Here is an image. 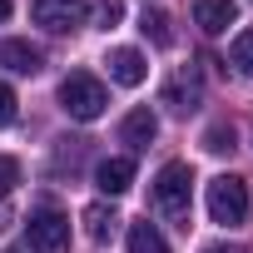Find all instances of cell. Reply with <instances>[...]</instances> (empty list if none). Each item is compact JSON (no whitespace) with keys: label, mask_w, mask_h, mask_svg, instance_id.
<instances>
[{"label":"cell","mask_w":253,"mask_h":253,"mask_svg":"<svg viewBox=\"0 0 253 253\" xmlns=\"http://www.w3.org/2000/svg\"><path fill=\"white\" fill-rule=\"evenodd\" d=\"M154 209L169 218V223H179V228H189V209H194V169L189 164H164L159 174H154Z\"/></svg>","instance_id":"1"},{"label":"cell","mask_w":253,"mask_h":253,"mask_svg":"<svg viewBox=\"0 0 253 253\" xmlns=\"http://www.w3.org/2000/svg\"><path fill=\"white\" fill-rule=\"evenodd\" d=\"M104 104H109V89H104L94 75H84V70L65 75V84H60V109H65L70 119L89 124V119H99V114H104Z\"/></svg>","instance_id":"2"},{"label":"cell","mask_w":253,"mask_h":253,"mask_svg":"<svg viewBox=\"0 0 253 253\" xmlns=\"http://www.w3.org/2000/svg\"><path fill=\"white\" fill-rule=\"evenodd\" d=\"M209 218L213 223H228V228L248 218V184L238 174H218L209 184Z\"/></svg>","instance_id":"3"},{"label":"cell","mask_w":253,"mask_h":253,"mask_svg":"<svg viewBox=\"0 0 253 253\" xmlns=\"http://www.w3.org/2000/svg\"><path fill=\"white\" fill-rule=\"evenodd\" d=\"M30 15H35V25H45L50 35H70V30L84 25L89 0H30Z\"/></svg>","instance_id":"4"},{"label":"cell","mask_w":253,"mask_h":253,"mask_svg":"<svg viewBox=\"0 0 253 253\" xmlns=\"http://www.w3.org/2000/svg\"><path fill=\"white\" fill-rule=\"evenodd\" d=\"M30 253H70V218L60 209L30 213Z\"/></svg>","instance_id":"5"},{"label":"cell","mask_w":253,"mask_h":253,"mask_svg":"<svg viewBox=\"0 0 253 253\" xmlns=\"http://www.w3.org/2000/svg\"><path fill=\"white\" fill-rule=\"evenodd\" d=\"M194 25L204 35H223L228 25H238V5L233 0H194Z\"/></svg>","instance_id":"6"},{"label":"cell","mask_w":253,"mask_h":253,"mask_svg":"<svg viewBox=\"0 0 253 253\" xmlns=\"http://www.w3.org/2000/svg\"><path fill=\"white\" fill-rule=\"evenodd\" d=\"M104 65H109V80L114 84H144V75H149V65H144V55L139 50H129V45H124V50H109L104 55Z\"/></svg>","instance_id":"7"},{"label":"cell","mask_w":253,"mask_h":253,"mask_svg":"<svg viewBox=\"0 0 253 253\" xmlns=\"http://www.w3.org/2000/svg\"><path fill=\"white\" fill-rule=\"evenodd\" d=\"M154 134H159V119H154V109H129L124 114V124H119V139L129 144V149H149L154 144Z\"/></svg>","instance_id":"8"},{"label":"cell","mask_w":253,"mask_h":253,"mask_svg":"<svg viewBox=\"0 0 253 253\" xmlns=\"http://www.w3.org/2000/svg\"><path fill=\"white\" fill-rule=\"evenodd\" d=\"M94 184H99V194H109V199H119L124 189L134 184V159H124V154H114V159H104V164L94 169Z\"/></svg>","instance_id":"9"},{"label":"cell","mask_w":253,"mask_h":253,"mask_svg":"<svg viewBox=\"0 0 253 253\" xmlns=\"http://www.w3.org/2000/svg\"><path fill=\"white\" fill-rule=\"evenodd\" d=\"M0 65H5V70H15V75H40L45 55H40L30 40H0Z\"/></svg>","instance_id":"10"},{"label":"cell","mask_w":253,"mask_h":253,"mask_svg":"<svg viewBox=\"0 0 253 253\" xmlns=\"http://www.w3.org/2000/svg\"><path fill=\"white\" fill-rule=\"evenodd\" d=\"M114 228H119V213H114L109 204H89V209H84V233H89V243H109Z\"/></svg>","instance_id":"11"},{"label":"cell","mask_w":253,"mask_h":253,"mask_svg":"<svg viewBox=\"0 0 253 253\" xmlns=\"http://www.w3.org/2000/svg\"><path fill=\"white\" fill-rule=\"evenodd\" d=\"M164 104H169V109H179V114L199 109V80H189V75L169 80V89H164Z\"/></svg>","instance_id":"12"},{"label":"cell","mask_w":253,"mask_h":253,"mask_svg":"<svg viewBox=\"0 0 253 253\" xmlns=\"http://www.w3.org/2000/svg\"><path fill=\"white\" fill-rule=\"evenodd\" d=\"M129 253H169V243L154 223H129Z\"/></svg>","instance_id":"13"},{"label":"cell","mask_w":253,"mask_h":253,"mask_svg":"<svg viewBox=\"0 0 253 253\" xmlns=\"http://www.w3.org/2000/svg\"><path fill=\"white\" fill-rule=\"evenodd\" d=\"M139 30H144L159 50H164V45H174V30H169V15H164V10H144V15H139Z\"/></svg>","instance_id":"14"},{"label":"cell","mask_w":253,"mask_h":253,"mask_svg":"<svg viewBox=\"0 0 253 253\" xmlns=\"http://www.w3.org/2000/svg\"><path fill=\"white\" fill-rule=\"evenodd\" d=\"M228 65H233L238 75H248V80H253V30H238V35H233V50H228Z\"/></svg>","instance_id":"15"},{"label":"cell","mask_w":253,"mask_h":253,"mask_svg":"<svg viewBox=\"0 0 253 253\" xmlns=\"http://www.w3.org/2000/svg\"><path fill=\"white\" fill-rule=\"evenodd\" d=\"M233 139H238L233 124H213V129L204 134V149H209V154H233Z\"/></svg>","instance_id":"16"},{"label":"cell","mask_w":253,"mask_h":253,"mask_svg":"<svg viewBox=\"0 0 253 253\" xmlns=\"http://www.w3.org/2000/svg\"><path fill=\"white\" fill-rule=\"evenodd\" d=\"M94 15H99V30H114L124 20V0H94Z\"/></svg>","instance_id":"17"},{"label":"cell","mask_w":253,"mask_h":253,"mask_svg":"<svg viewBox=\"0 0 253 253\" xmlns=\"http://www.w3.org/2000/svg\"><path fill=\"white\" fill-rule=\"evenodd\" d=\"M15 184H20V164H15L10 154H0V199H5Z\"/></svg>","instance_id":"18"},{"label":"cell","mask_w":253,"mask_h":253,"mask_svg":"<svg viewBox=\"0 0 253 253\" xmlns=\"http://www.w3.org/2000/svg\"><path fill=\"white\" fill-rule=\"evenodd\" d=\"M5 124H15V89L0 84V129H5Z\"/></svg>","instance_id":"19"},{"label":"cell","mask_w":253,"mask_h":253,"mask_svg":"<svg viewBox=\"0 0 253 253\" xmlns=\"http://www.w3.org/2000/svg\"><path fill=\"white\" fill-rule=\"evenodd\" d=\"M204 253H243V248H238V243H209Z\"/></svg>","instance_id":"20"},{"label":"cell","mask_w":253,"mask_h":253,"mask_svg":"<svg viewBox=\"0 0 253 253\" xmlns=\"http://www.w3.org/2000/svg\"><path fill=\"white\" fill-rule=\"evenodd\" d=\"M5 223H10V204H5V199H0V228H5Z\"/></svg>","instance_id":"21"},{"label":"cell","mask_w":253,"mask_h":253,"mask_svg":"<svg viewBox=\"0 0 253 253\" xmlns=\"http://www.w3.org/2000/svg\"><path fill=\"white\" fill-rule=\"evenodd\" d=\"M5 15H10V0H0V20H5Z\"/></svg>","instance_id":"22"},{"label":"cell","mask_w":253,"mask_h":253,"mask_svg":"<svg viewBox=\"0 0 253 253\" xmlns=\"http://www.w3.org/2000/svg\"><path fill=\"white\" fill-rule=\"evenodd\" d=\"M10 253H25V248H10Z\"/></svg>","instance_id":"23"}]
</instances>
